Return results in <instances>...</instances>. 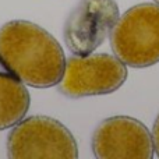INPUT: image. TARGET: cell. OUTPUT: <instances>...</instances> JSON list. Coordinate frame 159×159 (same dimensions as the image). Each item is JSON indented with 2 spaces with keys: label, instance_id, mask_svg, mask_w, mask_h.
I'll list each match as a JSON object with an SVG mask.
<instances>
[{
  "label": "cell",
  "instance_id": "52a82bcc",
  "mask_svg": "<svg viewBox=\"0 0 159 159\" xmlns=\"http://www.w3.org/2000/svg\"><path fill=\"white\" fill-rule=\"evenodd\" d=\"M30 103L31 98L25 84L0 63V131L21 121Z\"/></svg>",
  "mask_w": 159,
  "mask_h": 159
},
{
  "label": "cell",
  "instance_id": "5b68a950",
  "mask_svg": "<svg viewBox=\"0 0 159 159\" xmlns=\"http://www.w3.org/2000/svg\"><path fill=\"white\" fill-rule=\"evenodd\" d=\"M115 0H80L64 24V42L77 56L91 55L110 35L119 20Z\"/></svg>",
  "mask_w": 159,
  "mask_h": 159
},
{
  "label": "cell",
  "instance_id": "6da1fadb",
  "mask_svg": "<svg viewBox=\"0 0 159 159\" xmlns=\"http://www.w3.org/2000/svg\"><path fill=\"white\" fill-rule=\"evenodd\" d=\"M0 63L25 85L50 88L60 82L66 56L46 30L25 20L0 28Z\"/></svg>",
  "mask_w": 159,
  "mask_h": 159
},
{
  "label": "cell",
  "instance_id": "9c48e42d",
  "mask_svg": "<svg viewBox=\"0 0 159 159\" xmlns=\"http://www.w3.org/2000/svg\"><path fill=\"white\" fill-rule=\"evenodd\" d=\"M155 2H157V3H159V0H155Z\"/></svg>",
  "mask_w": 159,
  "mask_h": 159
},
{
  "label": "cell",
  "instance_id": "ba28073f",
  "mask_svg": "<svg viewBox=\"0 0 159 159\" xmlns=\"http://www.w3.org/2000/svg\"><path fill=\"white\" fill-rule=\"evenodd\" d=\"M152 143H154V152L159 158V115L152 127Z\"/></svg>",
  "mask_w": 159,
  "mask_h": 159
},
{
  "label": "cell",
  "instance_id": "277c9868",
  "mask_svg": "<svg viewBox=\"0 0 159 159\" xmlns=\"http://www.w3.org/2000/svg\"><path fill=\"white\" fill-rule=\"evenodd\" d=\"M127 80L126 64L116 56L95 53L73 56L66 60L57 89L67 98H84L112 93Z\"/></svg>",
  "mask_w": 159,
  "mask_h": 159
},
{
  "label": "cell",
  "instance_id": "3957f363",
  "mask_svg": "<svg viewBox=\"0 0 159 159\" xmlns=\"http://www.w3.org/2000/svg\"><path fill=\"white\" fill-rule=\"evenodd\" d=\"M11 159H75V138L64 124L48 116H31L13 127L7 137Z\"/></svg>",
  "mask_w": 159,
  "mask_h": 159
},
{
  "label": "cell",
  "instance_id": "7a4b0ae2",
  "mask_svg": "<svg viewBox=\"0 0 159 159\" xmlns=\"http://www.w3.org/2000/svg\"><path fill=\"white\" fill-rule=\"evenodd\" d=\"M110 46L126 66L144 69L159 63V3L137 4L119 17Z\"/></svg>",
  "mask_w": 159,
  "mask_h": 159
},
{
  "label": "cell",
  "instance_id": "8992f818",
  "mask_svg": "<svg viewBox=\"0 0 159 159\" xmlns=\"http://www.w3.org/2000/svg\"><path fill=\"white\" fill-rule=\"evenodd\" d=\"M92 152L98 159H151L152 134L145 124L130 116L105 119L93 131Z\"/></svg>",
  "mask_w": 159,
  "mask_h": 159
}]
</instances>
